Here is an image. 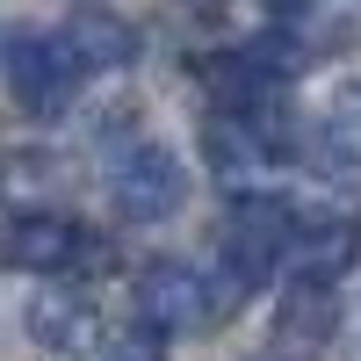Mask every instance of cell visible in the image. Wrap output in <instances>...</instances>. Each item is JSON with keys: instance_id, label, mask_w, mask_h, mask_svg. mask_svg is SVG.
<instances>
[{"instance_id": "1", "label": "cell", "mask_w": 361, "mask_h": 361, "mask_svg": "<svg viewBox=\"0 0 361 361\" xmlns=\"http://www.w3.org/2000/svg\"><path fill=\"white\" fill-rule=\"evenodd\" d=\"M289 238H296L289 202H275V195H246V202L224 217V231H217V275H224V296H253V289L267 282V267L289 260Z\"/></svg>"}, {"instance_id": "2", "label": "cell", "mask_w": 361, "mask_h": 361, "mask_svg": "<svg viewBox=\"0 0 361 361\" xmlns=\"http://www.w3.org/2000/svg\"><path fill=\"white\" fill-rule=\"evenodd\" d=\"M102 180H109V202L123 209L130 224H159V217H173L180 209V159L166 152V145H152V137H130V145H109V166H102Z\"/></svg>"}, {"instance_id": "3", "label": "cell", "mask_w": 361, "mask_h": 361, "mask_svg": "<svg viewBox=\"0 0 361 361\" xmlns=\"http://www.w3.org/2000/svg\"><path fill=\"white\" fill-rule=\"evenodd\" d=\"M80 80H87V66H80V51H73L66 29L22 37V44L8 51V87H15V102H22L29 116H66L73 94H80Z\"/></svg>"}, {"instance_id": "4", "label": "cell", "mask_w": 361, "mask_h": 361, "mask_svg": "<svg viewBox=\"0 0 361 361\" xmlns=\"http://www.w3.org/2000/svg\"><path fill=\"white\" fill-rule=\"evenodd\" d=\"M137 318H145V333H202L209 318H217V289L202 282V267L188 260H152L137 275Z\"/></svg>"}, {"instance_id": "5", "label": "cell", "mask_w": 361, "mask_h": 361, "mask_svg": "<svg viewBox=\"0 0 361 361\" xmlns=\"http://www.w3.org/2000/svg\"><path fill=\"white\" fill-rule=\"evenodd\" d=\"M94 253V238H87L73 217H58V209H22V217L0 224V267H29V275H58V267H73Z\"/></svg>"}, {"instance_id": "6", "label": "cell", "mask_w": 361, "mask_h": 361, "mask_svg": "<svg viewBox=\"0 0 361 361\" xmlns=\"http://www.w3.org/2000/svg\"><path fill=\"white\" fill-rule=\"evenodd\" d=\"M202 152H209V173L217 180H253L267 159H282V123H275V109H260V116H209V130H202Z\"/></svg>"}, {"instance_id": "7", "label": "cell", "mask_w": 361, "mask_h": 361, "mask_svg": "<svg viewBox=\"0 0 361 361\" xmlns=\"http://www.w3.org/2000/svg\"><path fill=\"white\" fill-rule=\"evenodd\" d=\"M354 260H361V224L354 217H311L289 238V275L311 282V289H340Z\"/></svg>"}, {"instance_id": "8", "label": "cell", "mask_w": 361, "mask_h": 361, "mask_svg": "<svg viewBox=\"0 0 361 361\" xmlns=\"http://www.w3.org/2000/svg\"><path fill=\"white\" fill-rule=\"evenodd\" d=\"M22 318H29V340L44 354H87L94 347V304L73 289H37Z\"/></svg>"}, {"instance_id": "9", "label": "cell", "mask_w": 361, "mask_h": 361, "mask_svg": "<svg viewBox=\"0 0 361 361\" xmlns=\"http://www.w3.org/2000/svg\"><path fill=\"white\" fill-rule=\"evenodd\" d=\"M66 37H73V51H80L87 73H116V66L137 58V29H123L116 15H73Z\"/></svg>"}, {"instance_id": "10", "label": "cell", "mask_w": 361, "mask_h": 361, "mask_svg": "<svg viewBox=\"0 0 361 361\" xmlns=\"http://www.w3.org/2000/svg\"><path fill=\"white\" fill-rule=\"evenodd\" d=\"M275 340L282 347H325V340H333V289L296 282V296H289L282 318H275Z\"/></svg>"}, {"instance_id": "11", "label": "cell", "mask_w": 361, "mask_h": 361, "mask_svg": "<svg viewBox=\"0 0 361 361\" xmlns=\"http://www.w3.org/2000/svg\"><path fill=\"white\" fill-rule=\"evenodd\" d=\"M109 361H166V354H159V333H123L109 347Z\"/></svg>"}, {"instance_id": "12", "label": "cell", "mask_w": 361, "mask_h": 361, "mask_svg": "<svg viewBox=\"0 0 361 361\" xmlns=\"http://www.w3.org/2000/svg\"><path fill=\"white\" fill-rule=\"evenodd\" d=\"M188 8H195V15H217V8H224V0H188Z\"/></svg>"}]
</instances>
